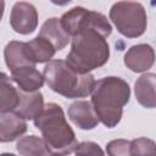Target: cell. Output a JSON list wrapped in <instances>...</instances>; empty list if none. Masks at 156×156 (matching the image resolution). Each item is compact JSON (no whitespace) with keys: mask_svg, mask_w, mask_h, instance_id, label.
<instances>
[{"mask_svg":"<svg viewBox=\"0 0 156 156\" xmlns=\"http://www.w3.org/2000/svg\"><path fill=\"white\" fill-rule=\"evenodd\" d=\"M129 84L115 76L99 79L91 91V104L100 122L107 127H116L123 115V107L129 102Z\"/></svg>","mask_w":156,"mask_h":156,"instance_id":"obj_1","label":"cell"},{"mask_svg":"<svg viewBox=\"0 0 156 156\" xmlns=\"http://www.w3.org/2000/svg\"><path fill=\"white\" fill-rule=\"evenodd\" d=\"M110 57L106 38L94 29L83 30L72 38L66 62L77 72L85 74L102 67Z\"/></svg>","mask_w":156,"mask_h":156,"instance_id":"obj_2","label":"cell"},{"mask_svg":"<svg viewBox=\"0 0 156 156\" xmlns=\"http://www.w3.org/2000/svg\"><path fill=\"white\" fill-rule=\"evenodd\" d=\"M34 126L41 132L43 139L52 154L69 155L74 152L78 145L76 134L67 123L60 105L55 102L45 105L44 110L34 119Z\"/></svg>","mask_w":156,"mask_h":156,"instance_id":"obj_3","label":"cell"},{"mask_svg":"<svg viewBox=\"0 0 156 156\" xmlns=\"http://www.w3.org/2000/svg\"><path fill=\"white\" fill-rule=\"evenodd\" d=\"M43 76L52 91L67 99L88 96L91 94L96 83L91 73L82 74L74 71L66 60H51L48 62L44 67Z\"/></svg>","mask_w":156,"mask_h":156,"instance_id":"obj_4","label":"cell"},{"mask_svg":"<svg viewBox=\"0 0 156 156\" xmlns=\"http://www.w3.org/2000/svg\"><path fill=\"white\" fill-rule=\"evenodd\" d=\"M110 20L117 30L127 38L143 35L147 26L145 7L135 1H117L110 9Z\"/></svg>","mask_w":156,"mask_h":156,"instance_id":"obj_5","label":"cell"},{"mask_svg":"<svg viewBox=\"0 0 156 156\" xmlns=\"http://www.w3.org/2000/svg\"><path fill=\"white\" fill-rule=\"evenodd\" d=\"M60 21L65 32L72 38L88 29L98 30L105 38L112 33V26L105 15L87 10L82 6H76L68 10L61 16Z\"/></svg>","mask_w":156,"mask_h":156,"instance_id":"obj_6","label":"cell"},{"mask_svg":"<svg viewBox=\"0 0 156 156\" xmlns=\"http://www.w3.org/2000/svg\"><path fill=\"white\" fill-rule=\"evenodd\" d=\"M10 24L18 34L33 33L38 26V12L34 5L26 1L16 2L10 13Z\"/></svg>","mask_w":156,"mask_h":156,"instance_id":"obj_7","label":"cell"},{"mask_svg":"<svg viewBox=\"0 0 156 156\" xmlns=\"http://www.w3.org/2000/svg\"><path fill=\"white\" fill-rule=\"evenodd\" d=\"M156 60L155 50L149 44H136L130 46L124 54V65L132 72L141 73L149 71Z\"/></svg>","mask_w":156,"mask_h":156,"instance_id":"obj_8","label":"cell"},{"mask_svg":"<svg viewBox=\"0 0 156 156\" xmlns=\"http://www.w3.org/2000/svg\"><path fill=\"white\" fill-rule=\"evenodd\" d=\"M68 117L74 126L84 130L94 129L100 122L91 101L87 100H77L71 104L68 107Z\"/></svg>","mask_w":156,"mask_h":156,"instance_id":"obj_9","label":"cell"},{"mask_svg":"<svg viewBox=\"0 0 156 156\" xmlns=\"http://www.w3.org/2000/svg\"><path fill=\"white\" fill-rule=\"evenodd\" d=\"M4 57H5V63L9 67L10 72H13V71H17V69L24 68V67H35L37 66L30 60V57L27 52L24 41L11 40L10 43H7L4 49Z\"/></svg>","mask_w":156,"mask_h":156,"instance_id":"obj_10","label":"cell"},{"mask_svg":"<svg viewBox=\"0 0 156 156\" xmlns=\"http://www.w3.org/2000/svg\"><path fill=\"white\" fill-rule=\"evenodd\" d=\"M136 101L145 108H156V73L141 74L134 84Z\"/></svg>","mask_w":156,"mask_h":156,"instance_id":"obj_11","label":"cell"},{"mask_svg":"<svg viewBox=\"0 0 156 156\" xmlns=\"http://www.w3.org/2000/svg\"><path fill=\"white\" fill-rule=\"evenodd\" d=\"M27 132V122L15 112L1 113L0 117V141H13Z\"/></svg>","mask_w":156,"mask_h":156,"instance_id":"obj_12","label":"cell"},{"mask_svg":"<svg viewBox=\"0 0 156 156\" xmlns=\"http://www.w3.org/2000/svg\"><path fill=\"white\" fill-rule=\"evenodd\" d=\"M44 98L40 91L27 93L20 89V104L15 111L18 116L27 119H35L44 110Z\"/></svg>","mask_w":156,"mask_h":156,"instance_id":"obj_13","label":"cell"},{"mask_svg":"<svg viewBox=\"0 0 156 156\" xmlns=\"http://www.w3.org/2000/svg\"><path fill=\"white\" fill-rule=\"evenodd\" d=\"M38 35L46 39L48 41H50L54 45V48L56 49V51L65 49L66 45L69 43V40H72L71 37L65 32V29L61 24V21L57 17L48 18L43 23Z\"/></svg>","mask_w":156,"mask_h":156,"instance_id":"obj_14","label":"cell"},{"mask_svg":"<svg viewBox=\"0 0 156 156\" xmlns=\"http://www.w3.org/2000/svg\"><path fill=\"white\" fill-rule=\"evenodd\" d=\"M11 79L23 91H39L44 85L45 78L35 67H24L11 72Z\"/></svg>","mask_w":156,"mask_h":156,"instance_id":"obj_15","label":"cell"},{"mask_svg":"<svg viewBox=\"0 0 156 156\" xmlns=\"http://www.w3.org/2000/svg\"><path fill=\"white\" fill-rule=\"evenodd\" d=\"M0 91H1L0 112L1 113L15 112L20 104V88L5 73H1Z\"/></svg>","mask_w":156,"mask_h":156,"instance_id":"obj_16","label":"cell"},{"mask_svg":"<svg viewBox=\"0 0 156 156\" xmlns=\"http://www.w3.org/2000/svg\"><path fill=\"white\" fill-rule=\"evenodd\" d=\"M26 48H27V52H28L30 60L35 65L50 62L56 52V49L54 48V45L39 35L35 37L34 39H32L30 41H27Z\"/></svg>","mask_w":156,"mask_h":156,"instance_id":"obj_17","label":"cell"},{"mask_svg":"<svg viewBox=\"0 0 156 156\" xmlns=\"http://www.w3.org/2000/svg\"><path fill=\"white\" fill-rule=\"evenodd\" d=\"M16 149L22 156H51L52 152L44 139L37 135H26L20 138Z\"/></svg>","mask_w":156,"mask_h":156,"instance_id":"obj_18","label":"cell"},{"mask_svg":"<svg viewBox=\"0 0 156 156\" xmlns=\"http://www.w3.org/2000/svg\"><path fill=\"white\" fill-rule=\"evenodd\" d=\"M132 156H156V143L149 138L141 136L130 141Z\"/></svg>","mask_w":156,"mask_h":156,"instance_id":"obj_19","label":"cell"},{"mask_svg":"<svg viewBox=\"0 0 156 156\" xmlns=\"http://www.w3.org/2000/svg\"><path fill=\"white\" fill-rule=\"evenodd\" d=\"M107 156H132L130 141L126 139H113L106 145Z\"/></svg>","mask_w":156,"mask_h":156,"instance_id":"obj_20","label":"cell"},{"mask_svg":"<svg viewBox=\"0 0 156 156\" xmlns=\"http://www.w3.org/2000/svg\"><path fill=\"white\" fill-rule=\"evenodd\" d=\"M76 156H105L104 150L94 141H82L74 150Z\"/></svg>","mask_w":156,"mask_h":156,"instance_id":"obj_21","label":"cell"},{"mask_svg":"<svg viewBox=\"0 0 156 156\" xmlns=\"http://www.w3.org/2000/svg\"><path fill=\"white\" fill-rule=\"evenodd\" d=\"M1 156H16V155H13V154H7V152H4V154H1Z\"/></svg>","mask_w":156,"mask_h":156,"instance_id":"obj_22","label":"cell"},{"mask_svg":"<svg viewBox=\"0 0 156 156\" xmlns=\"http://www.w3.org/2000/svg\"><path fill=\"white\" fill-rule=\"evenodd\" d=\"M51 156H66V155H62V154H52Z\"/></svg>","mask_w":156,"mask_h":156,"instance_id":"obj_23","label":"cell"}]
</instances>
